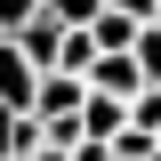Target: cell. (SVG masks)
<instances>
[{"label": "cell", "instance_id": "cell-7", "mask_svg": "<svg viewBox=\"0 0 161 161\" xmlns=\"http://www.w3.org/2000/svg\"><path fill=\"white\" fill-rule=\"evenodd\" d=\"M105 8H121V16H145V24H161V0H105Z\"/></svg>", "mask_w": 161, "mask_h": 161}, {"label": "cell", "instance_id": "cell-6", "mask_svg": "<svg viewBox=\"0 0 161 161\" xmlns=\"http://www.w3.org/2000/svg\"><path fill=\"white\" fill-rule=\"evenodd\" d=\"M48 8H57L64 24H97V16H105V0H48Z\"/></svg>", "mask_w": 161, "mask_h": 161}, {"label": "cell", "instance_id": "cell-3", "mask_svg": "<svg viewBox=\"0 0 161 161\" xmlns=\"http://www.w3.org/2000/svg\"><path fill=\"white\" fill-rule=\"evenodd\" d=\"M80 121H89V137H97V145H113L121 129H129V97H97V89H89V105H80Z\"/></svg>", "mask_w": 161, "mask_h": 161}, {"label": "cell", "instance_id": "cell-4", "mask_svg": "<svg viewBox=\"0 0 161 161\" xmlns=\"http://www.w3.org/2000/svg\"><path fill=\"white\" fill-rule=\"evenodd\" d=\"M89 32H97L105 48H137V40H145V16H121V8H105V16L89 24Z\"/></svg>", "mask_w": 161, "mask_h": 161}, {"label": "cell", "instance_id": "cell-5", "mask_svg": "<svg viewBox=\"0 0 161 161\" xmlns=\"http://www.w3.org/2000/svg\"><path fill=\"white\" fill-rule=\"evenodd\" d=\"M129 121H137V129H153V137H161V89H145V97H129Z\"/></svg>", "mask_w": 161, "mask_h": 161}, {"label": "cell", "instance_id": "cell-2", "mask_svg": "<svg viewBox=\"0 0 161 161\" xmlns=\"http://www.w3.org/2000/svg\"><path fill=\"white\" fill-rule=\"evenodd\" d=\"M89 89H97V97H145L153 80H145V64H137V48H105V57L89 64Z\"/></svg>", "mask_w": 161, "mask_h": 161}, {"label": "cell", "instance_id": "cell-1", "mask_svg": "<svg viewBox=\"0 0 161 161\" xmlns=\"http://www.w3.org/2000/svg\"><path fill=\"white\" fill-rule=\"evenodd\" d=\"M64 32H73V24H64L57 8H40V16L8 24V57L32 64V73H57V64H64Z\"/></svg>", "mask_w": 161, "mask_h": 161}]
</instances>
